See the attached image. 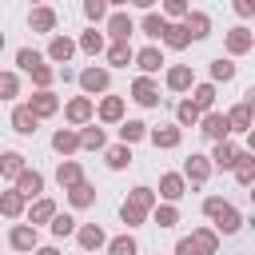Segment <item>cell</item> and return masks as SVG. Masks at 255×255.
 <instances>
[{
  "mask_svg": "<svg viewBox=\"0 0 255 255\" xmlns=\"http://www.w3.org/2000/svg\"><path fill=\"white\" fill-rule=\"evenodd\" d=\"M76 84H80V92L92 100V96H108V88H112V72L108 68H84L80 76H76Z\"/></svg>",
  "mask_w": 255,
  "mask_h": 255,
  "instance_id": "cell-1",
  "label": "cell"
},
{
  "mask_svg": "<svg viewBox=\"0 0 255 255\" xmlns=\"http://www.w3.org/2000/svg\"><path fill=\"white\" fill-rule=\"evenodd\" d=\"M64 120H68V128H88L92 120H96V100H88V96H72L68 104H64Z\"/></svg>",
  "mask_w": 255,
  "mask_h": 255,
  "instance_id": "cell-2",
  "label": "cell"
},
{
  "mask_svg": "<svg viewBox=\"0 0 255 255\" xmlns=\"http://www.w3.org/2000/svg\"><path fill=\"white\" fill-rule=\"evenodd\" d=\"M131 32H135V20H131L124 8L108 12V32H104V40H112V44H131Z\"/></svg>",
  "mask_w": 255,
  "mask_h": 255,
  "instance_id": "cell-3",
  "label": "cell"
},
{
  "mask_svg": "<svg viewBox=\"0 0 255 255\" xmlns=\"http://www.w3.org/2000/svg\"><path fill=\"white\" fill-rule=\"evenodd\" d=\"M183 183H191V187H203L207 179H211V159L207 155H199V151H191L187 159H183Z\"/></svg>",
  "mask_w": 255,
  "mask_h": 255,
  "instance_id": "cell-4",
  "label": "cell"
},
{
  "mask_svg": "<svg viewBox=\"0 0 255 255\" xmlns=\"http://www.w3.org/2000/svg\"><path fill=\"white\" fill-rule=\"evenodd\" d=\"M8 247L20 251V255H32V251L40 247V231L28 227V223H12V231H8Z\"/></svg>",
  "mask_w": 255,
  "mask_h": 255,
  "instance_id": "cell-5",
  "label": "cell"
},
{
  "mask_svg": "<svg viewBox=\"0 0 255 255\" xmlns=\"http://www.w3.org/2000/svg\"><path fill=\"white\" fill-rule=\"evenodd\" d=\"M199 131H203V135H207L211 143H223V139L231 135V128H227V116H223L219 108H215V112H203V116H199Z\"/></svg>",
  "mask_w": 255,
  "mask_h": 255,
  "instance_id": "cell-6",
  "label": "cell"
},
{
  "mask_svg": "<svg viewBox=\"0 0 255 255\" xmlns=\"http://www.w3.org/2000/svg\"><path fill=\"white\" fill-rule=\"evenodd\" d=\"M183 195H187L183 175H179V171H163V175H159V191H155V199H163V203H171V207H175Z\"/></svg>",
  "mask_w": 255,
  "mask_h": 255,
  "instance_id": "cell-7",
  "label": "cell"
},
{
  "mask_svg": "<svg viewBox=\"0 0 255 255\" xmlns=\"http://www.w3.org/2000/svg\"><path fill=\"white\" fill-rule=\"evenodd\" d=\"M76 243H80V255H96V251H104L108 235L100 223H84V227H76Z\"/></svg>",
  "mask_w": 255,
  "mask_h": 255,
  "instance_id": "cell-8",
  "label": "cell"
},
{
  "mask_svg": "<svg viewBox=\"0 0 255 255\" xmlns=\"http://www.w3.org/2000/svg\"><path fill=\"white\" fill-rule=\"evenodd\" d=\"M223 48H227V56H247V52L255 48V32L239 24V28L223 32Z\"/></svg>",
  "mask_w": 255,
  "mask_h": 255,
  "instance_id": "cell-9",
  "label": "cell"
},
{
  "mask_svg": "<svg viewBox=\"0 0 255 255\" xmlns=\"http://www.w3.org/2000/svg\"><path fill=\"white\" fill-rule=\"evenodd\" d=\"M131 100L139 108H159V84L151 76H135L131 80Z\"/></svg>",
  "mask_w": 255,
  "mask_h": 255,
  "instance_id": "cell-10",
  "label": "cell"
},
{
  "mask_svg": "<svg viewBox=\"0 0 255 255\" xmlns=\"http://www.w3.org/2000/svg\"><path fill=\"white\" fill-rule=\"evenodd\" d=\"M76 56V40L72 36H48V52H44V60H52V64H64L68 68V60Z\"/></svg>",
  "mask_w": 255,
  "mask_h": 255,
  "instance_id": "cell-11",
  "label": "cell"
},
{
  "mask_svg": "<svg viewBox=\"0 0 255 255\" xmlns=\"http://www.w3.org/2000/svg\"><path fill=\"white\" fill-rule=\"evenodd\" d=\"M28 112H32L36 120H52V116L60 112V96H56V92H32V96H28Z\"/></svg>",
  "mask_w": 255,
  "mask_h": 255,
  "instance_id": "cell-12",
  "label": "cell"
},
{
  "mask_svg": "<svg viewBox=\"0 0 255 255\" xmlns=\"http://www.w3.org/2000/svg\"><path fill=\"white\" fill-rule=\"evenodd\" d=\"M12 191H20L24 199H40V195H44V175H40L36 167H24V171L16 175V183H12Z\"/></svg>",
  "mask_w": 255,
  "mask_h": 255,
  "instance_id": "cell-13",
  "label": "cell"
},
{
  "mask_svg": "<svg viewBox=\"0 0 255 255\" xmlns=\"http://www.w3.org/2000/svg\"><path fill=\"white\" fill-rule=\"evenodd\" d=\"M179 24H183L187 40H207V36H211V16H207V12H199V8H191Z\"/></svg>",
  "mask_w": 255,
  "mask_h": 255,
  "instance_id": "cell-14",
  "label": "cell"
},
{
  "mask_svg": "<svg viewBox=\"0 0 255 255\" xmlns=\"http://www.w3.org/2000/svg\"><path fill=\"white\" fill-rule=\"evenodd\" d=\"M163 84H167V92H191V88H195V72H191V64H171L167 76H163Z\"/></svg>",
  "mask_w": 255,
  "mask_h": 255,
  "instance_id": "cell-15",
  "label": "cell"
},
{
  "mask_svg": "<svg viewBox=\"0 0 255 255\" xmlns=\"http://www.w3.org/2000/svg\"><path fill=\"white\" fill-rule=\"evenodd\" d=\"M124 112H128L124 96H104V100L96 104V120H100V124H124Z\"/></svg>",
  "mask_w": 255,
  "mask_h": 255,
  "instance_id": "cell-16",
  "label": "cell"
},
{
  "mask_svg": "<svg viewBox=\"0 0 255 255\" xmlns=\"http://www.w3.org/2000/svg\"><path fill=\"white\" fill-rule=\"evenodd\" d=\"M147 139H151L159 151H171V147L183 143V131H179L175 124H159V128H147Z\"/></svg>",
  "mask_w": 255,
  "mask_h": 255,
  "instance_id": "cell-17",
  "label": "cell"
},
{
  "mask_svg": "<svg viewBox=\"0 0 255 255\" xmlns=\"http://www.w3.org/2000/svg\"><path fill=\"white\" fill-rule=\"evenodd\" d=\"M52 151L64 155V159H72V155L80 151V135H76V128H56V131H52Z\"/></svg>",
  "mask_w": 255,
  "mask_h": 255,
  "instance_id": "cell-18",
  "label": "cell"
},
{
  "mask_svg": "<svg viewBox=\"0 0 255 255\" xmlns=\"http://www.w3.org/2000/svg\"><path fill=\"white\" fill-rule=\"evenodd\" d=\"M60 207H56V199H48V195H40V199H32L28 203V227H40V223H52V215H56Z\"/></svg>",
  "mask_w": 255,
  "mask_h": 255,
  "instance_id": "cell-19",
  "label": "cell"
},
{
  "mask_svg": "<svg viewBox=\"0 0 255 255\" xmlns=\"http://www.w3.org/2000/svg\"><path fill=\"white\" fill-rule=\"evenodd\" d=\"M243 227V215H239V207H231V203H223V211L211 219V231L215 235H235Z\"/></svg>",
  "mask_w": 255,
  "mask_h": 255,
  "instance_id": "cell-20",
  "label": "cell"
},
{
  "mask_svg": "<svg viewBox=\"0 0 255 255\" xmlns=\"http://www.w3.org/2000/svg\"><path fill=\"white\" fill-rule=\"evenodd\" d=\"M28 28H32V32H48V36H56V8L36 4V8L28 12Z\"/></svg>",
  "mask_w": 255,
  "mask_h": 255,
  "instance_id": "cell-21",
  "label": "cell"
},
{
  "mask_svg": "<svg viewBox=\"0 0 255 255\" xmlns=\"http://www.w3.org/2000/svg\"><path fill=\"white\" fill-rule=\"evenodd\" d=\"M135 68H139V76H155L159 68H163V52L155 48V44H147V48H139L135 52V60H131Z\"/></svg>",
  "mask_w": 255,
  "mask_h": 255,
  "instance_id": "cell-22",
  "label": "cell"
},
{
  "mask_svg": "<svg viewBox=\"0 0 255 255\" xmlns=\"http://www.w3.org/2000/svg\"><path fill=\"white\" fill-rule=\"evenodd\" d=\"M235 155H239V147H235L231 139L215 143V147H211V155H207V159H211V171H231V167H235Z\"/></svg>",
  "mask_w": 255,
  "mask_h": 255,
  "instance_id": "cell-23",
  "label": "cell"
},
{
  "mask_svg": "<svg viewBox=\"0 0 255 255\" xmlns=\"http://www.w3.org/2000/svg\"><path fill=\"white\" fill-rule=\"evenodd\" d=\"M231 175H235V183H239V187H251V183H255V151H243V147H239Z\"/></svg>",
  "mask_w": 255,
  "mask_h": 255,
  "instance_id": "cell-24",
  "label": "cell"
},
{
  "mask_svg": "<svg viewBox=\"0 0 255 255\" xmlns=\"http://www.w3.org/2000/svg\"><path fill=\"white\" fill-rule=\"evenodd\" d=\"M56 183H60L64 191H72L76 183H84V167H80V159H60V167H56Z\"/></svg>",
  "mask_w": 255,
  "mask_h": 255,
  "instance_id": "cell-25",
  "label": "cell"
},
{
  "mask_svg": "<svg viewBox=\"0 0 255 255\" xmlns=\"http://www.w3.org/2000/svg\"><path fill=\"white\" fill-rule=\"evenodd\" d=\"M24 211H28V199L20 195V191H0V215L4 219H24Z\"/></svg>",
  "mask_w": 255,
  "mask_h": 255,
  "instance_id": "cell-26",
  "label": "cell"
},
{
  "mask_svg": "<svg viewBox=\"0 0 255 255\" xmlns=\"http://www.w3.org/2000/svg\"><path fill=\"white\" fill-rule=\"evenodd\" d=\"M36 128H40V120L28 112V104H16L12 108V131L16 135H36Z\"/></svg>",
  "mask_w": 255,
  "mask_h": 255,
  "instance_id": "cell-27",
  "label": "cell"
},
{
  "mask_svg": "<svg viewBox=\"0 0 255 255\" xmlns=\"http://www.w3.org/2000/svg\"><path fill=\"white\" fill-rule=\"evenodd\" d=\"M76 135H80V151H104V147H108V135H104V128H96V124L80 128Z\"/></svg>",
  "mask_w": 255,
  "mask_h": 255,
  "instance_id": "cell-28",
  "label": "cell"
},
{
  "mask_svg": "<svg viewBox=\"0 0 255 255\" xmlns=\"http://www.w3.org/2000/svg\"><path fill=\"white\" fill-rule=\"evenodd\" d=\"M104 48H108V40H104V32H96V28L80 32V40H76V52H84V56H100Z\"/></svg>",
  "mask_w": 255,
  "mask_h": 255,
  "instance_id": "cell-29",
  "label": "cell"
},
{
  "mask_svg": "<svg viewBox=\"0 0 255 255\" xmlns=\"http://www.w3.org/2000/svg\"><path fill=\"white\" fill-rule=\"evenodd\" d=\"M223 116H227V128H231V131H251V104H247V100H239V104H235L231 112H223Z\"/></svg>",
  "mask_w": 255,
  "mask_h": 255,
  "instance_id": "cell-30",
  "label": "cell"
},
{
  "mask_svg": "<svg viewBox=\"0 0 255 255\" xmlns=\"http://www.w3.org/2000/svg\"><path fill=\"white\" fill-rule=\"evenodd\" d=\"M147 219H151L155 227H163V231H171V227L179 223V207H171V203H155V207L147 211Z\"/></svg>",
  "mask_w": 255,
  "mask_h": 255,
  "instance_id": "cell-31",
  "label": "cell"
},
{
  "mask_svg": "<svg viewBox=\"0 0 255 255\" xmlns=\"http://www.w3.org/2000/svg\"><path fill=\"white\" fill-rule=\"evenodd\" d=\"M24 167H28V163H24V155H20V151H0V183H4V179H12V183H16V175H20Z\"/></svg>",
  "mask_w": 255,
  "mask_h": 255,
  "instance_id": "cell-32",
  "label": "cell"
},
{
  "mask_svg": "<svg viewBox=\"0 0 255 255\" xmlns=\"http://www.w3.org/2000/svg\"><path fill=\"white\" fill-rule=\"evenodd\" d=\"M104 56H108V68H128V64L135 60V48H131V44H108Z\"/></svg>",
  "mask_w": 255,
  "mask_h": 255,
  "instance_id": "cell-33",
  "label": "cell"
},
{
  "mask_svg": "<svg viewBox=\"0 0 255 255\" xmlns=\"http://www.w3.org/2000/svg\"><path fill=\"white\" fill-rule=\"evenodd\" d=\"M187 100L199 108V116H203V112H215V84H195Z\"/></svg>",
  "mask_w": 255,
  "mask_h": 255,
  "instance_id": "cell-34",
  "label": "cell"
},
{
  "mask_svg": "<svg viewBox=\"0 0 255 255\" xmlns=\"http://www.w3.org/2000/svg\"><path fill=\"white\" fill-rule=\"evenodd\" d=\"M139 139H147V124H143V120H124V124H120V143L131 147V143H139Z\"/></svg>",
  "mask_w": 255,
  "mask_h": 255,
  "instance_id": "cell-35",
  "label": "cell"
},
{
  "mask_svg": "<svg viewBox=\"0 0 255 255\" xmlns=\"http://www.w3.org/2000/svg\"><path fill=\"white\" fill-rule=\"evenodd\" d=\"M68 203H72L76 211H88V207L96 203V187H92L88 179H84V183H76V187L68 191Z\"/></svg>",
  "mask_w": 255,
  "mask_h": 255,
  "instance_id": "cell-36",
  "label": "cell"
},
{
  "mask_svg": "<svg viewBox=\"0 0 255 255\" xmlns=\"http://www.w3.org/2000/svg\"><path fill=\"white\" fill-rule=\"evenodd\" d=\"M191 243H195L199 255H215V251H219V235H215L211 227H195V231H191Z\"/></svg>",
  "mask_w": 255,
  "mask_h": 255,
  "instance_id": "cell-37",
  "label": "cell"
},
{
  "mask_svg": "<svg viewBox=\"0 0 255 255\" xmlns=\"http://www.w3.org/2000/svg\"><path fill=\"white\" fill-rule=\"evenodd\" d=\"M139 32H143L147 40H163V32H167V20H163L159 12H143V20H139Z\"/></svg>",
  "mask_w": 255,
  "mask_h": 255,
  "instance_id": "cell-38",
  "label": "cell"
},
{
  "mask_svg": "<svg viewBox=\"0 0 255 255\" xmlns=\"http://www.w3.org/2000/svg\"><path fill=\"white\" fill-rule=\"evenodd\" d=\"M175 128L183 131V128H199V108L191 104V100H179L175 104Z\"/></svg>",
  "mask_w": 255,
  "mask_h": 255,
  "instance_id": "cell-39",
  "label": "cell"
},
{
  "mask_svg": "<svg viewBox=\"0 0 255 255\" xmlns=\"http://www.w3.org/2000/svg\"><path fill=\"white\" fill-rule=\"evenodd\" d=\"M104 163H108L112 171H124V167L131 163V147H124V143H116V147H104Z\"/></svg>",
  "mask_w": 255,
  "mask_h": 255,
  "instance_id": "cell-40",
  "label": "cell"
},
{
  "mask_svg": "<svg viewBox=\"0 0 255 255\" xmlns=\"http://www.w3.org/2000/svg\"><path fill=\"white\" fill-rule=\"evenodd\" d=\"M104 251H108V255H139V243H135V239L124 231V235L108 239V243H104Z\"/></svg>",
  "mask_w": 255,
  "mask_h": 255,
  "instance_id": "cell-41",
  "label": "cell"
},
{
  "mask_svg": "<svg viewBox=\"0 0 255 255\" xmlns=\"http://www.w3.org/2000/svg\"><path fill=\"white\" fill-rule=\"evenodd\" d=\"M28 76H32V84H36V92H52V80H56V68H52L48 60H44V64H36V68H32Z\"/></svg>",
  "mask_w": 255,
  "mask_h": 255,
  "instance_id": "cell-42",
  "label": "cell"
},
{
  "mask_svg": "<svg viewBox=\"0 0 255 255\" xmlns=\"http://www.w3.org/2000/svg\"><path fill=\"white\" fill-rule=\"evenodd\" d=\"M128 203H135L139 211H151L159 199H155V187H143V183H139V187H131V191H128Z\"/></svg>",
  "mask_w": 255,
  "mask_h": 255,
  "instance_id": "cell-43",
  "label": "cell"
},
{
  "mask_svg": "<svg viewBox=\"0 0 255 255\" xmlns=\"http://www.w3.org/2000/svg\"><path fill=\"white\" fill-rule=\"evenodd\" d=\"M120 223H124L128 231H131V227H143V223H147V211H139L135 203L124 199V203H120Z\"/></svg>",
  "mask_w": 255,
  "mask_h": 255,
  "instance_id": "cell-44",
  "label": "cell"
},
{
  "mask_svg": "<svg viewBox=\"0 0 255 255\" xmlns=\"http://www.w3.org/2000/svg\"><path fill=\"white\" fill-rule=\"evenodd\" d=\"M159 44H167L171 52H183L191 40H187V32H183V24H167V32H163V40Z\"/></svg>",
  "mask_w": 255,
  "mask_h": 255,
  "instance_id": "cell-45",
  "label": "cell"
},
{
  "mask_svg": "<svg viewBox=\"0 0 255 255\" xmlns=\"http://www.w3.org/2000/svg\"><path fill=\"white\" fill-rule=\"evenodd\" d=\"M207 72H211V84H227V80H235V64H231V60H223V56H219V60H211V68H207Z\"/></svg>",
  "mask_w": 255,
  "mask_h": 255,
  "instance_id": "cell-46",
  "label": "cell"
},
{
  "mask_svg": "<svg viewBox=\"0 0 255 255\" xmlns=\"http://www.w3.org/2000/svg\"><path fill=\"white\" fill-rule=\"evenodd\" d=\"M48 227H52V235H56V239H68V235H76V219H72V215H64V211H56Z\"/></svg>",
  "mask_w": 255,
  "mask_h": 255,
  "instance_id": "cell-47",
  "label": "cell"
},
{
  "mask_svg": "<svg viewBox=\"0 0 255 255\" xmlns=\"http://www.w3.org/2000/svg\"><path fill=\"white\" fill-rule=\"evenodd\" d=\"M187 12H191V4H187V0H167V4H163V12H159V16H163V20H167V24H179V20H183V16H187Z\"/></svg>",
  "mask_w": 255,
  "mask_h": 255,
  "instance_id": "cell-48",
  "label": "cell"
},
{
  "mask_svg": "<svg viewBox=\"0 0 255 255\" xmlns=\"http://www.w3.org/2000/svg\"><path fill=\"white\" fill-rule=\"evenodd\" d=\"M20 96V76L16 72H0V100H16Z\"/></svg>",
  "mask_w": 255,
  "mask_h": 255,
  "instance_id": "cell-49",
  "label": "cell"
},
{
  "mask_svg": "<svg viewBox=\"0 0 255 255\" xmlns=\"http://www.w3.org/2000/svg\"><path fill=\"white\" fill-rule=\"evenodd\" d=\"M16 64H20V72H32L36 64H44V52H36V48H20V52H16Z\"/></svg>",
  "mask_w": 255,
  "mask_h": 255,
  "instance_id": "cell-50",
  "label": "cell"
},
{
  "mask_svg": "<svg viewBox=\"0 0 255 255\" xmlns=\"http://www.w3.org/2000/svg\"><path fill=\"white\" fill-rule=\"evenodd\" d=\"M84 16L92 24H100V20H108V4L104 0H84Z\"/></svg>",
  "mask_w": 255,
  "mask_h": 255,
  "instance_id": "cell-51",
  "label": "cell"
},
{
  "mask_svg": "<svg viewBox=\"0 0 255 255\" xmlns=\"http://www.w3.org/2000/svg\"><path fill=\"white\" fill-rule=\"evenodd\" d=\"M223 203H227L223 195H207V199H203V215H207V219H215V215L223 211Z\"/></svg>",
  "mask_w": 255,
  "mask_h": 255,
  "instance_id": "cell-52",
  "label": "cell"
},
{
  "mask_svg": "<svg viewBox=\"0 0 255 255\" xmlns=\"http://www.w3.org/2000/svg\"><path fill=\"white\" fill-rule=\"evenodd\" d=\"M175 255H199V251H195V243H191V235L175 239Z\"/></svg>",
  "mask_w": 255,
  "mask_h": 255,
  "instance_id": "cell-53",
  "label": "cell"
},
{
  "mask_svg": "<svg viewBox=\"0 0 255 255\" xmlns=\"http://www.w3.org/2000/svg\"><path fill=\"white\" fill-rule=\"evenodd\" d=\"M231 8H235V16H243V20H247V16H255V4H251V0H235Z\"/></svg>",
  "mask_w": 255,
  "mask_h": 255,
  "instance_id": "cell-54",
  "label": "cell"
},
{
  "mask_svg": "<svg viewBox=\"0 0 255 255\" xmlns=\"http://www.w3.org/2000/svg\"><path fill=\"white\" fill-rule=\"evenodd\" d=\"M32 255H60V247H36Z\"/></svg>",
  "mask_w": 255,
  "mask_h": 255,
  "instance_id": "cell-55",
  "label": "cell"
},
{
  "mask_svg": "<svg viewBox=\"0 0 255 255\" xmlns=\"http://www.w3.org/2000/svg\"><path fill=\"white\" fill-rule=\"evenodd\" d=\"M0 52H4V32H0Z\"/></svg>",
  "mask_w": 255,
  "mask_h": 255,
  "instance_id": "cell-56",
  "label": "cell"
},
{
  "mask_svg": "<svg viewBox=\"0 0 255 255\" xmlns=\"http://www.w3.org/2000/svg\"><path fill=\"white\" fill-rule=\"evenodd\" d=\"M0 191H4V187H0Z\"/></svg>",
  "mask_w": 255,
  "mask_h": 255,
  "instance_id": "cell-57",
  "label": "cell"
}]
</instances>
